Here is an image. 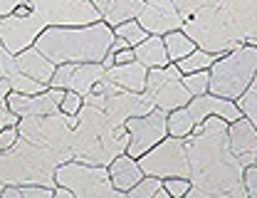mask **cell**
<instances>
[{"label":"cell","mask_w":257,"mask_h":198,"mask_svg":"<svg viewBox=\"0 0 257 198\" xmlns=\"http://www.w3.org/2000/svg\"><path fill=\"white\" fill-rule=\"evenodd\" d=\"M186 154L191 166L188 198H245V166L227 144V122L208 117L186 136Z\"/></svg>","instance_id":"cell-1"},{"label":"cell","mask_w":257,"mask_h":198,"mask_svg":"<svg viewBox=\"0 0 257 198\" xmlns=\"http://www.w3.org/2000/svg\"><path fill=\"white\" fill-rule=\"evenodd\" d=\"M183 30L208 52L223 55L257 40V0H218L183 20Z\"/></svg>","instance_id":"cell-2"},{"label":"cell","mask_w":257,"mask_h":198,"mask_svg":"<svg viewBox=\"0 0 257 198\" xmlns=\"http://www.w3.org/2000/svg\"><path fill=\"white\" fill-rule=\"evenodd\" d=\"M114 42V28L104 20L92 25H50L35 40V47L55 65L104 62Z\"/></svg>","instance_id":"cell-3"},{"label":"cell","mask_w":257,"mask_h":198,"mask_svg":"<svg viewBox=\"0 0 257 198\" xmlns=\"http://www.w3.org/2000/svg\"><path fill=\"white\" fill-rule=\"evenodd\" d=\"M72 159L87 164L109 166L128 146V132L121 124H111L109 117L92 104H84L77 114V127L69 132Z\"/></svg>","instance_id":"cell-4"},{"label":"cell","mask_w":257,"mask_h":198,"mask_svg":"<svg viewBox=\"0 0 257 198\" xmlns=\"http://www.w3.org/2000/svg\"><path fill=\"white\" fill-rule=\"evenodd\" d=\"M208 72H210L208 92L237 102L250 87L257 72V45L242 42L235 50L218 55V60L210 65Z\"/></svg>","instance_id":"cell-5"},{"label":"cell","mask_w":257,"mask_h":198,"mask_svg":"<svg viewBox=\"0 0 257 198\" xmlns=\"http://www.w3.org/2000/svg\"><path fill=\"white\" fill-rule=\"evenodd\" d=\"M55 181L60 186H67L74 198H121L111 186L109 178V166L87 164L79 159H67L55 168Z\"/></svg>","instance_id":"cell-6"},{"label":"cell","mask_w":257,"mask_h":198,"mask_svg":"<svg viewBox=\"0 0 257 198\" xmlns=\"http://www.w3.org/2000/svg\"><path fill=\"white\" fill-rule=\"evenodd\" d=\"M146 99L161 109V112H173L178 107H186L191 102V92L183 84V74L176 67V62H168L166 67H154L149 69L146 77V89H144Z\"/></svg>","instance_id":"cell-7"},{"label":"cell","mask_w":257,"mask_h":198,"mask_svg":"<svg viewBox=\"0 0 257 198\" xmlns=\"http://www.w3.org/2000/svg\"><path fill=\"white\" fill-rule=\"evenodd\" d=\"M139 166L149 176H186L191 178V166H188V154H186V139L178 136H166L161 139L154 149L139 156Z\"/></svg>","instance_id":"cell-8"},{"label":"cell","mask_w":257,"mask_h":198,"mask_svg":"<svg viewBox=\"0 0 257 198\" xmlns=\"http://www.w3.org/2000/svg\"><path fill=\"white\" fill-rule=\"evenodd\" d=\"M166 112L151 109L149 114H139V117H128L126 119V132H128V146L126 154L139 159L141 154H146L149 149H154L161 139L168 136V122H166Z\"/></svg>","instance_id":"cell-9"},{"label":"cell","mask_w":257,"mask_h":198,"mask_svg":"<svg viewBox=\"0 0 257 198\" xmlns=\"http://www.w3.org/2000/svg\"><path fill=\"white\" fill-rule=\"evenodd\" d=\"M45 28H47V23L35 10L25 18L8 15V18L0 20V42L5 45V50L10 55H20L23 50L35 45V40L42 35Z\"/></svg>","instance_id":"cell-10"},{"label":"cell","mask_w":257,"mask_h":198,"mask_svg":"<svg viewBox=\"0 0 257 198\" xmlns=\"http://www.w3.org/2000/svg\"><path fill=\"white\" fill-rule=\"evenodd\" d=\"M151 109H156L144 92H126V89H119L116 94L104 102L101 112L109 117L111 124H126L128 117H139V114H149Z\"/></svg>","instance_id":"cell-11"},{"label":"cell","mask_w":257,"mask_h":198,"mask_svg":"<svg viewBox=\"0 0 257 198\" xmlns=\"http://www.w3.org/2000/svg\"><path fill=\"white\" fill-rule=\"evenodd\" d=\"M188 109H191L195 124L203 122V119H208V117H220L227 124L235 122V119H240V117H245V114L240 112V107H237L235 99L218 97V94H213V92H205V94H200V97H191Z\"/></svg>","instance_id":"cell-12"},{"label":"cell","mask_w":257,"mask_h":198,"mask_svg":"<svg viewBox=\"0 0 257 198\" xmlns=\"http://www.w3.org/2000/svg\"><path fill=\"white\" fill-rule=\"evenodd\" d=\"M227 144L232 149V154L240 159L242 166L255 164L257 159V127L247 119L240 117L235 122L227 124Z\"/></svg>","instance_id":"cell-13"},{"label":"cell","mask_w":257,"mask_h":198,"mask_svg":"<svg viewBox=\"0 0 257 198\" xmlns=\"http://www.w3.org/2000/svg\"><path fill=\"white\" fill-rule=\"evenodd\" d=\"M8 107L10 112H15L20 119L23 117H45V114H57L60 107L57 102L50 97V92H40V94H20V92H10L8 94Z\"/></svg>","instance_id":"cell-14"},{"label":"cell","mask_w":257,"mask_h":198,"mask_svg":"<svg viewBox=\"0 0 257 198\" xmlns=\"http://www.w3.org/2000/svg\"><path fill=\"white\" fill-rule=\"evenodd\" d=\"M109 178H111V186H114L119 193L126 196L128 191L144 178V171H141V166H139V159L128 156L126 151L119 154V156L109 164Z\"/></svg>","instance_id":"cell-15"},{"label":"cell","mask_w":257,"mask_h":198,"mask_svg":"<svg viewBox=\"0 0 257 198\" xmlns=\"http://www.w3.org/2000/svg\"><path fill=\"white\" fill-rule=\"evenodd\" d=\"M141 23V28L149 35H166L171 30H181L183 28V18L178 15V10H161L154 5H144V10L136 18Z\"/></svg>","instance_id":"cell-16"},{"label":"cell","mask_w":257,"mask_h":198,"mask_svg":"<svg viewBox=\"0 0 257 198\" xmlns=\"http://www.w3.org/2000/svg\"><path fill=\"white\" fill-rule=\"evenodd\" d=\"M15 67H18V72H23V74H28V77H32V79H37V82H42V84L50 87V79H52L57 65L50 62V60L32 45L28 50H23L20 55H15Z\"/></svg>","instance_id":"cell-17"},{"label":"cell","mask_w":257,"mask_h":198,"mask_svg":"<svg viewBox=\"0 0 257 198\" xmlns=\"http://www.w3.org/2000/svg\"><path fill=\"white\" fill-rule=\"evenodd\" d=\"M106 77H109L116 87H121V89H126V92H144V89H146L149 67L141 65L139 60H131L126 65L109 67V69H106Z\"/></svg>","instance_id":"cell-18"},{"label":"cell","mask_w":257,"mask_h":198,"mask_svg":"<svg viewBox=\"0 0 257 198\" xmlns=\"http://www.w3.org/2000/svg\"><path fill=\"white\" fill-rule=\"evenodd\" d=\"M134 57H136L141 65H146L149 69L166 67L171 62V60H168V52H166V42H163L161 35H149L144 42H139V45L134 47Z\"/></svg>","instance_id":"cell-19"},{"label":"cell","mask_w":257,"mask_h":198,"mask_svg":"<svg viewBox=\"0 0 257 198\" xmlns=\"http://www.w3.org/2000/svg\"><path fill=\"white\" fill-rule=\"evenodd\" d=\"M101 77H106V67H104V62H82V65L74 67L69 89L77 92V94H82V97H87L89 89L94 87Z\"/></svg>","instance_id":"cell-20"},{"label":"cell","mask_w":257,"mask_h":198,"mask_svg":"<svg viewBox=\"0 0 257 198\" xmlns=\"http://www.w3.org/2000/svg\"><path fill=\"white\" fill-rule=\"evenodd\" d=\"M144 0H111V8L109 13L104 15V23L109 28H116L119 23H126V20H136L139 13L144 10Z\"/></svg>","instance_id":"cell-21"},{"label":"cell","mask_w":257,"mask_h":198,"mask_svg":"<svg viewBox=\"0 0 257 198\" xmlns=\"http://www.w3.org/2000/svg\"><path fill=\"white\" fill-rule=\"evenodd\" d=\"M161 37H163V42H166V52H168V60H171V62L183 60L186 55H191L193 50L198 47L183 28H181V30H171V33L161 35Z\"/></svg>","instance_id":"cell-22"},{"label":"cell","mask_w":257,"mask_h":198,"mask_svg":"<svg viewBox=\"0 0 257 198\" xmlns=\"http://www.w3.org/2000/svg\"><path fill=\"white\" fill-rule=\"evenodd\" d=\"M166 122H168V136H178V139H186V136L193 132V127H195L188 104H186V107H178V109H173V112H168Z\"/></svg>","instance_id":"cell-23"},{"label":"cell","mask_w":257,"mask_h":198,"mask_svg":"<svg viewBox=\"0 0 257 198\" xmlns=\"http://www.w3.org/2000/svg\"><path fill=\"white\" fill-rule=\"evenodd\" d=\"M218 60L215 52H208L203 47H195L191 55H186L183 60H178L176 67L181 69V74H191V72H200V69H210V65Z\"/></svg>","instance_id":"cell-24"},{"label":"cell","mask_w":257,"mask_h":198,"mask_svg":"<svg viewBox=\"0 0 257 198\" xmlns=\"http://www.w3.org/2000/svg\"><path fill=\"white\" fill-rule=\"evenodd\" d=\"M114 35L116 37H121V40H126L131 47H136L139 42H144L149 33L141 28V23L139 20H126V23H119L116 28H114Z\"/></svg>","instance_id":"cell-25"},{"label":"cell","mask_w":257,"mask_h":198,"mask_svg":"<svg viewBox=\"0 0 257 198\" xmlns=\"http://www.w3.org/2000/svg\"><path fill=\"white\" fill-rule=\"evenodd\" d=\"M161 188H163V178L144 173V178L128 191L126 196L128 198H156V193H159Z\"/></svg>","instance_id":"cell-26"},{"label":"cell","mask_w":257,"mask_h":198,"mask_svg":"<svg viewBox=\"0 0 257 198\" xmlns=\"http://www.w3.org/2000/svg\"><path fill=\"white\" fill-rule=\"evenodd\" d=\"M8 77H10L13 92H20V94H40V92H45V89H47V84H42V82L32 79V77L23 74V72H13V74H8Z\"/></svg>","instance_id":"cell-27"},{"label":"cell","mask_w":257,"mask_h":198,"mask_svg":"<svg viewBox=\"0 0 257 198\" xmlns=\"http://www.w3.org/2000/svg\"><path fill=\"white\" fill-rule=\"evenodd\" d=\"M237 107H240V112L257 127V72H255V77H252V82H250V87L245 89V94L237 99Z\"/></svg>","instance_id":"cell-28"},{"label":"cell","mask_w":257,"mask_h":198,"mask_svg":"<svg viewBox=\"0 0 257 198\" xmlns=\"http://www.w3.org/2000/svg\"><path fill=\"white\" fill-rule=\"evenodd\" d=\"M183 84H186V89L191 92V97H200V94H205L208 87H210V72H208V69H200V72L183 74Z\"/></svg>","instance_id":"cell-29"},{"label":"cell","mask_w":257,"mask_h":198,"mask_svg":"<svg viewBox=\"0 0 257 198\" xmlns=\"http://www.w3.org/2000/svg\"><path fill=\"white\" fill-rule=\"evenodd\" d=\"M163 188L168 191L171 198H183L188 196V191H191V178H186V176H168V178H163Z\"/></svg>","instance_id":"cell-30"},{"label":"cell","mask_w":257,"mask_h":198,"mask_svg":"<svg viewBox=\"0 0 257 198\" xmlns=\"http://www.w3.org/2000/svg\"><path fill=\"white\" fill-rule=\"evenodd\" d=\"M215 3H218V0H173V5H176V10H178V15H181L183 20L195 15L198 10H205V8L215 5Z\"/></svg>","instance_id":"cell-31"},{"label":"cell","mask_w":257,"mask_h":198,"mask_svg":"<svg viewBox=\"0 0 257 198\" xmlns=\"http://www.w3.org/2000/svg\"><path fill=\"white\" fill-rule=\"evenodd\" d=\"M74 62H62V65L55 67V74L50 79V87H60V89H69V82H72V74H74Z\"/></svg>","instance_id":"cell-32"},{"label":"cell","mask_w":257,"mask_h":198,"mask_svg":"<svg viewBox=\"0 0 257 198\" xmlns=\"http://www.w3.org/2000/svg\"><path fill=\"white\" fill-rule=\"evenodd\" d=\"M82 107H84V97L77 94V92H72V89H67L62 104H60V112H62L64 117H77Z\"/></svg>","instance_id":"cell-33"},{"label":"cell","mask_w":257,"mask_h":198,"mask_svg":"<svg viewBox=\"0 0 257 198\" xmlns=\"http://www.w3.org/2000/svg\"><path fill=\"white\" fill-rule=\"evenodd\" d=\"M18 139H20V129H18L15 124H10V127H3V129H0V151H8V149H13V146L18 144Z\"/></svg>","instance_id":"cell-34"},{"label":"cell","mask_w":257,"mask_h":198,"mask_svg":"<svg viewBox=\"0 0 257 198\" xmlns=\"http://www.w3.org/2000/svg\"><path fill=\"white\" fill-rule=\"evenodd\" d=\"M242 186H245V193L250 198H257V164L245 166V173H242Z\"/></svg>","instance_id":"cell-35"},{"label":"cell","mask_w":257,"mask_h":198,"mask_svg":"<svg viewBox=\"0 0 257 198\" xmlns=\"http://www.w3.org/2000/svg\"><path fill=\"white\" fill-rule=\"evenodd\" d=\"M13 72H18V67H15V55H10V52L5 50V45L0 42V79L8 77V74H13Z\"/></svg>","instance_id":"cell-36"},{"label":"cell","mask_w":257,"mask_h":198,"mask_svg":"<svg viewBox=\"0 0 257 198\" xmlns=\"http://www.w3.org/2000/svg\"><path fill=\"white\" fill-rule=\"evenodd\" d=\"M10 124H20V117L15 114V112H10V107H8V99L5 102H0V129L3 127H10Z\"/></svg>","instance_id":"cell-37"},{"label":"cell","mask_w":257,"mask_h":198,"mask_svg":"<svg viewBox=\"0 0 257 198\" xmlns=\"http://www.w3.org/2000/svg\"><path fill=\"white\" fill-rule=\"evenodd\" d=\"M109 55L114 57V65H126L134 57V47H121V50H109Z\"/></svg>","instance_id":"cell-38"},{"label":"cell","mask_w":257,"mask_h":198,"mask_svg":"<svg viewBox=\"0 0 257 198\" xmlns=\"http://www.w3.org/2000/svg\"><path fill=\"white\" fill-rule=\"evenodd\" d=\"M23 3H25V0H0V18L13 15V13H15Z\"/></svg>","instance_id":"cell-39"},{"label":"cell","mask_w":257,"mask_h":198,"mask_svg":"<svg viewBox=\"0 0 257 198\" xmlns=\"http://www.w3.org/2000/svg\"><path fill=\"white\" fill-rule=\"evenodd\" d=\"M10 92H13V84H10V77H3V79H0V102H5Z\"/></svg>","instance_id":"cell-40"},{"label":"cell","mask_w":257,"mask_h":198,"mask_svg":"<svg viewBox=\"0 0 257 198\" xmlns=\"http://www.w3.org/2000/svg\"><path fill=\"white\" fill-rule=\"evenodd\" d=\"M146 5H154V8H161V10H176L173 0H144Z\"/></svg>","instance_id":"cell-41"},{"label":"cell","mask_w":257,"mask_h":198,"mask_svg":"<svg viewBox=\"0 0 257 198\" xmlns=\"http://www.w3.org/2000/svg\"><path fill=\"white\" fill-rule=\"evenodd\" d=\"M94 3V8H96V13L101 15V20H104V15L109 13V8H111V0H92Z\"/></svg>","instance_id":"cell-42"},{"label":"cell","mask_w":257,"mask_h":198,"mask_svg":"<svg viewBox=\"0 0 257 198\" xmlns=\"http://www.w3.org/2000/svg\"><path fill=\"white\" fill-rule=\"evenodd\" d=\"M55 198H74V193H72L67 186H60V183H57V186H55Z\"/></svg>","instance_id":"cell-43"},{"label":"cell","mask_w":257,"mask_h":198,"mask_svg":"<svg viewBox=\"0 0 257 198\" xmlns=\"http://www.w3.org/2000/svg\"><path fill=\"white\" fill-rule=\"evenodd\" d=\"M255 164H257V159H255Z\"/></svg>","instance_id":"cell-44"},{"label":"cell","mask_w":257,"mask_h":198,"mask_svg":"<svg viewBox=\"0 0 257 198\" xmlns=\"http://www.w3.org/2000/svg\"><path fill=\"white\" fill-rule=\"evenodd\" d=\"M0 20H3V18H0Z\"/></svg>","instance_id":"cell-45"}]
</instances>
